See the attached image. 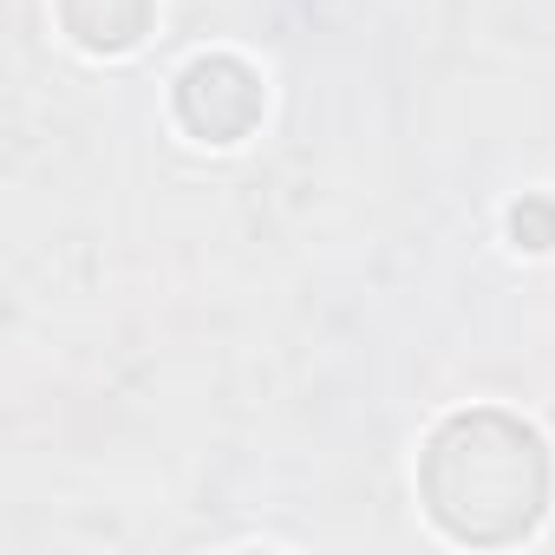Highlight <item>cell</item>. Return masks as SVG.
Instances as JSON below:
<instances>
[{
  "instance_id": "2",
  "label": "cell",
  "mask_w": 555,
  "mask_h": 555,
  "mask_svg": "<svg viewBox=\"0 0 555 555\" xmlns=\"http://www.w3.org/2000/svg\"><path fill=\"white\" fill-rule=\"evenodd\" d=\"M177 118L209 138V144H235L255 118H261V86L242 60L216 53V60H196L183 79H177Z\"/></svg>"
},
{
  "instance_id": "1",
  "label": "cell",
  "mask_w": 555,
  "mask_h": 555,
  "mask_svg": "<svg viewBox=\"0 0 555 555\" xmlns=\"http://www.w3.org/2000/svg\"><path fill=\"white\" fill-rule=\"evenodd\" d=\"M418 496L451 542H522L548 509V451L509 412H457L418 457Z\"/></svg>"
},
{
  "instance_id": "3",
  "label": "cell",
  "mask_w": 555,
  "mask_h": 555,
  "mask_svg": "<svg viewBox=\"0 0 555 555\" xmlns=\"http://www.w3.org/2000/svg\"><path fill=\"white\" fill-rule=\"evenodd\" d=\"M60 21L92 53H125L151 27V0H60Z\"/></svg>"
}]
</instances>
